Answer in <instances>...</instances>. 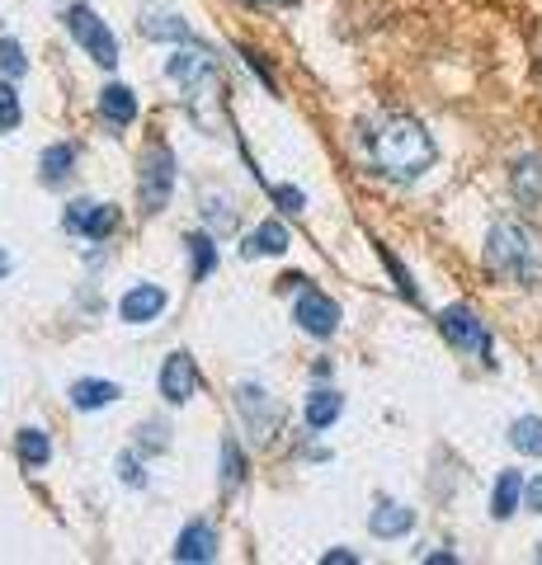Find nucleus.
<instances>
[{"label":"nucleus","instance_id":"obj_23","mask_svg":"<svg viewBox=\"0 0 542 565\" xmlns=\"http://www.w3.org/2000/svg\"><path fill=\"white\" fill-rule=\"evenodd\" d=\"M184 250H189V278H194V282H203L208 274L217 269V236L213 232L184 236Z\"/></svg>","mask_w":542,"mask_h":565},{"label":"nucleus","instance_id":"obj_12","mask_svg":"<svg viewBox=\"0 0 542 565\" xmlns=\"http://www.w3.org/2000/svg\"><path fill=\"white\" fill-rule=\"evenodd\" d=\"M166 307H170V292L161 288V282H137V288L124 292L118 316H124V326H151V321H161Z\"/></svg>","mask_w":542,"mask_h":565},{"label":"nucleus","instance_id":"obj_15","mask_svg":"<svg viewBox=\"0 0 542 565\" xmlns=\"http://www.w3.org/2000/svg\"><path fill=\"white\" fill-rule=\"evenodd\" d=\"M340 415H344V396L336 392V386H317V392H307V405H302L307 429L326 434V429H330V424H336Z\"/></svg>","mask_w":542,"mask_h":565},{"label":"nucleus","instance_id":"obj_25","mask_svg":"<svg viewBox=\"0 0 542 565\" xmlns=\"http://www.w3.org/2000/svg\"><path fill=\"white\" fill-rule=\"evenodd\" d=\"M217 471H222V490H241V481H246V448H241L236 434L222 438V448H217Z\"/></svg>","mask_w":542,"mask_h":565},{"label":"nucleus","instance_id":"obj_34","mask_svg":"<svg viewBox=\"0 0 542 565\" xmlns=\"http://www.w3.org/2000/svg\"><path fill=\"white\" fill-rule=\"evenodd\" d=\"M523 509H529V514H542V476H529V481H523Z\"/></svg>","mask_w":542,"mask_h":565},{"label":"nucleus","instance_id":"obj_26","mask_svg":"<svg viewBox=\"0 0 542 565\" xmlns=\"http://www.w3.org/2000/svg\"><path fill=\"white\" fill-rule=\"evenodd\" d=\"M373 250H378V259H382V269L392 274V288H396V297H406L411 307H419V288H415V278H411L406 264H401V259H396V255H392L382 241H373Z\"/></svg>","mask_w":542,"mask_h":565},{"label":"nucleus","instance_id":"obj_20","mask_svg":"<svg viewBox=\"0 0 542 565\" xmlns=\"http://www.w3.org/2000/svg\"><path fill=\"white\" fill-rule=\"evenodd\" d=\"M39 170H43L47 189L66 184V180H72V170H76V147H72V141H52V147L39 156Z\"/></svg>","mask_w":542,"mask_h":565},{"label":"nucleus","instance_id":"obj_37","mask_svg":"<svg viewBox=\"0 0 542 565\" xmlns=\"http://www.w3.org/2000/svg\"><path fill=\"white\" fill-rule=\"evenodd\" d=\"M429 565H453V561H458V556H453V552H434V556H425Z\"/></svg>","mask_w":542,"mask_h":565},{"label":"nucleus","instance_id":"obj_8","mask_svg":"<svg viewBox=\"0 0 542 565\" xmlns=\"http://www.w3.org/2000/svg\"><path fill=\"white\" fill-rule=\"evenodd\" d=\"M236 415L241 424H246V434L255 438V444H269V438L284 429V405H278L269 396V386H259V382H236Z\"/></svg>","mask_w":542,"mask_h":565},{"label":"nucleus","instance_id":"obj_38","mask_svg":"<svg viewBox=\"0 0 542 565\" xmlns=\"http://www.w3.org/2000/svg\"><path fill=\"white\" fill-rule=\"evenodd\" d=\"M10 269H14V264H10V255L0 250V278H10Z\"/></svg>","mask_w":542,"mask_h":565},{"label":"nucleus","instance_id":"obj_16","mask_svg":"<svg viewBox=\"0 0 542 565\" xmlns=\"http://www.w3.org/2000/svg\"><path fill=\"white\" fill-rule=\"evenodd\" d=\"M99 118L109 122V128H132L137 122V95L128 90V85H104L99 90Z\"/></svg>","mask_w":542,"mask_h":565},{"label":"nucleus","instance_id":"obj_5","mask_svg":"<svg viewBox=\"0 0 542 565\" xmlns=\"http://www.w3.org/2000/svg\"><path fill=\"white\" fill-rule=\"evenodd\" d=\"M174 151L166 141H147V151L137 156V199H142L147 217H161L170 207V193H174Z\"/></svg>","mask_w":542,"mask_h":565},{"label":"nucleus","instance_id":"obj_3","mask_svg":"<svg viewBox=\"0 0 542 565\" xmlns=\"http://www.w3.org/2000/svg\"><path fill=\"white\" fill-rule=\"evenodd\" d=\"M486 269L510 288H542V232L523 217H496L486 232Z\"/></svg>","mask_w":542,"mask_h":565},{"label":"nucleus","instance_id":"obj_1","mask_svg":"<svg viewBox=\"0 0 542 565\" xmlns=\"http://www.w3.org/2000/svg\"><path fill=\"white\" fill-rule=\"evenodd\" d=\"M354 141H359V161L369 166V174H378V180H387V184L425 180L434 161H439V147H434V137L425 132V122L411 114H392V109L363 118Z\"/></svg>","mask_w":542,"mask_h":565},{"label":"nucleus","instance_id":"obj_17","mask_svg":"<svg viewBox=\"0 0 542 565\" xmlns=\"http://www.w3.org/2000/svg\"><path fill=\"white\" fill-rule=\"evenodd\" d=\"M72 405L76 411H104V405H114V401H124V386L118 382H104V377H81V382H72Z\"/></svg>","mask_w":542,"mask_h":565},{"label":"nucleus","instance_id":"obj_2","mask_svg":"<svg viewBox=\"0 0 542 565\" xmlns=\"http://www.w3.org/2000/svg\"><path fill=\"white\" fill-rule=\"evenodd\" d=\"M166 76L180 85L184 95V109L199 128L213 137L222 128V109H226V81H222V62L217 52L199 43V39H184V43H170V57H166Z\"/></svg>","mask_w":542,"mask_h":565},{"label":"nucleus","instance_id":"obj_27","mask_svg":"<svg viewBox=\"0 0 542 565\" xmlns=\"http://www.w3.org/2000/svg\"><path fill=\"white\" fill-rule=\"evenodd\" d=\"M510 448L523 457H542V415H519L510 424Z\"/></svg>","mask_w":542,"mask_h":565},{"label":"nucleus","instance_id":"obj_13","mask_svg":"<svg viewBox=\"0 0 542 565\" xmlns=\"http://www.w3.org/2000/svg\"><path fill=\"white\" fill-rule=\"evenodd\" d=\"M369 533L378 542H401L406 533H415V509L401 504V500H378L373 514H369Z\"/></svg>","mask_w":542,"mask_h":565},{"label":"nucleus","instance_id":"obj_24","mask_svg":"<svg viewBox=\"0 0 542 565\" xmlns=\"http://www.w3.org/2000/svg\"><path fill=\"white\" fill-rule=\"evenodd\" d=\"M288 250V226L284 222H259L255 232L246 236V245H241V255L255 259V255H284Z\"/></svg>","mask_w":542,"mask_h":565},{"label":"nucleus","instance_id":"obj_11","mask_svg":"<svg viewBox=\"0 0 542 565\" xmlns=\"http://www.w3.org/2000/svg\"><path fill=\"white\" fill-rule=\"evenodd\" d=\"M174 561H184V565H208V561H217V523H208V519H189L180 527V537H174Z\"/></svg>","mask_w":542,"mask_h":565},{"label":"nucleus","instance_id":"obj_6","mask_svg":"<svg viewBox=\"0 0 542 565\" xmlns=\"http://www.w3.org/2000/svg\"><path fill=\"white\" fill-rule=\"evenodd\" d=\"M66 33H72V39L81 43V52L85 57H91L95 66H104V71H114L118 66V57H124V52H118V39H114V29L99 20V14L91 10V6H66Z\"/></svg>","mask_w":542,"mask_h":565},{"label":"nucleus","instance_id":"obj_18","mask_svg":"<svg viewBox=\"0 0 542 565\" xmlns=\"http://www.w3.org/2000/svg\"><path fill=\"white\" fill-rule=\"evenodd\" d=\"M137 29H142V39H151V43H184V39H194L189 24L180 20V14H170V10H142V14H137Z\"/></svg>","mask_w":542,"mask_h":565},{"label":"nucleus","instance_id":"obj_9","mask_svg":"<svg viewBox=\"0 0 542 565\" xmlns=\"http://www.w3.org/2000/svg\"><path fill=\"white\" fill-rule=\"evenodd\" d=\"M124 226V212L114 203H95V199H72L62 212V232L81 236V241H109Z\"/></svg>","mask_w":542,"mask_h":565},{"label":"nucleus","instance_id":"obj_36","mask_svg":"<svg viewBox=\"0 0 542 565\" xmlns=\"http://www.w3.org/2000/svg\"><path fill=\"white\" fill-rule=\"evenodd\" d=\"M241 6H255V10H274V6H297V0H241Z\"/></svg>","mask_w":542,"mask_h":565},{"label":"nucleus","instance_id":"obj_14","mask_svg":"<svg viewBox=\"0 0 542 565\" xmlns=\"http://www.w3.org/2000/svg\"><path fill=\"white\" fill-rule=\"evenodd\" d=\"M510 193L519 207H542V156L529 151V156H514L510 166Z\"/></svg>","mask_w":542,"mask_h":565},{"label":"nucleus","instance_id":"obj_7","mask_svg":"<svg viewBox=\"0 0 542 565\" xmlns=\"http://www.w3.org/2000/svg\"><path fill=\"white\" fill-rule=\"evenodd\" d=\"M288 292H297V297H293V326L302 330V334H311V340H330V334L340 330V302H336L330 292H321L307 274H302V282H297V288H288Z\"/></svg>","mask_w":542,"mask_h":565},{"label":"nucleus","instance_id":"obj_32","mask_svg":"<svg viewBox=\"0 0 542 565\" xmlns=\"http://www.w3.org/2000/svg\"><path fill=\"white\" fill-rule=\"evenodd\" d=\"M269 199L284 207L288 217H302V212H307V193H302V189H293V184H269Z\"/></svg>","mask_w":542,"mask_h":565},{"label":"nucleus","instance_id":"obj_30","mask_svg":"<svg viewBox=\"0 0 542 565\" xmlns=\"http://www.w3.org/2000/svg\"><path fill=\"white\" fill-rule=\"evenodd\" d=\"M137 448H142V452H166V448H170V429H166V419H147V424H137Z\"/></svg>","mask_w":542,"mask_h":565},{"label":"nucleus","instance_id":"obj_19","mask_svg":"<svg viewBox=\"0 0 542 565\" xmlns=\"http://www.w3.org/2000/svg\"><path fill=\"white\" fill-rule=\"evenodd\" d=\"M203 222H208V232L213 236H232L236 232V203H232V193H213V189H203Z\"/></svg>","mask_w":542,"mask_h":565},{"label":"nucleus","instance_id":"obj_10","mask_svg":"<svg viewBox=\"0 0 542 565\" xmlns=\"http://www.w3.org/2000/svg\"><path fill=\"white\" fill-rule=\"evenodd\" d=\"M156 386H161L166 405H189V401H194V396H199V386H203L194 353H189V349L166 353V363H161V377H156Z\"/></svg>","mask_w":542,"mask_h":565},{"label":"nucleus","instance_id":"obj_28","mask_svg":"<svg viewBox=\"0 0 542 565\" xmlns=\"http://www.w3.org/2000/svg\"><path fill=\"white\" fill-rule=\"evenodd\" d=\"M118 481L132 486V490H147V452L142 448H128V452H118Z\"/></svg>","mask_w":542,"mask_h":565},{"label":"nucleus","instance_id":"obj_33","mask_svg":"<svg viewBox=\"0 0 542 565\" xmlns=\"http://www.w3.org/2000/svg\"><path fill=\"white\" fill-rule=\"evenodd\" d=\"M241 57H246V66L255 71V76H259V81H265V90H269V95H278V81H274V71L265 66V57H259V52H255L251 43H241Z\"/></svg>","mask_w":542,"mask_h":565},{"label":"nucleus","instance_id":"obj_31","mask_svg":"<svg viewBox=\"0 0 542 565\" xmlns=\"http://www.w3.org/2000/svg\"><path fill=\"white\" fill-rule=\"evenodd\" d=\"M0 71H6L10 81H20L24 71H29V57H24V47L14 43V39H0Z\"/></svg>","mask_w":542,"mask_h":565},{"label":"nucleus","instance_id":"obj_21","mask_svg":"<svg viewBox=\"0 0 542 565\" xmlns=\"http://www.w3.org/2000/svg\"><path fill=\"white\" fill-rule=\"evenodd\" d=\"M14 457H20L24 471H39L52 462V438L39 429V424H29V429H20V438H14Z\"/></svg>","mask_w":542,"mask_h":565},{"label":"nucleus","instance_id":"obj_22","mask_svg":"<svg viewBox=\"0 0 542 565\" xmlns=\"http://www.w3.org/2000/svg\"><path fill=\"white\" fill-rule=\"evenodd\" d=\"M523 504V476L519 471H500L496 476V490H491V519H514Z\"/></svg>","mask_w":542,"mask_h":565},{"label":"nucleus","instance_id":"obj_35","mask_svg":"<svg viewBox=\"0 0 542 565\" xmlns=\"http://www.w3.org/2000/svg\"><path fill=\"white\" fill-rule=\"evenodd\" d=\"M321 565H359V556H354V552H344V546H336V552H326V556H321Z\"/></svg>","mask_w":542,"mask_h":565},{"label":"nucleus","instance_id":"obj_4","mask_svg":"<svg viewBox=\"0 0 542 565\" xmlns=\"http://www.w3.org/2000/svg\"><path fill=\"white\" fill-rule=\"evenodd\" d=\"M434 326H439L448 349H458V353H467V359H477L481 367H496V334H491V326H486L467 302L444 307L439 316H434Z\"/></svg>","mask_w":542,"mask_h":565},{"label":"nucleus","instance_id":"obj_29","mask_svg":"<svg viewBox=\"0 0 542 565\" xmlns=\"http://www.w3.org/2000/svg\"><path fill=\"white\" fill-rule=\"evenodd\" d=\"M20 118H24L20 95H14V85L6 76V81H0V132H14V128H20Z\"/></svg>","mask_w":542,"mask_h":565}]
</instances>
